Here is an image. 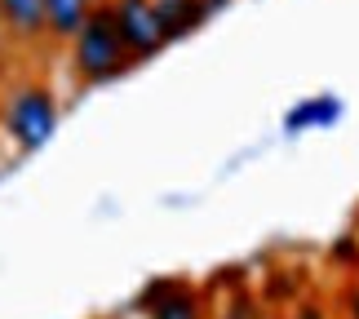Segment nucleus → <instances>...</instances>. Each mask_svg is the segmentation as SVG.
<instances>
[{
  "label": "nucleus",
  "mask_w": 359,
  "mask_h": 319,
  "mask_svg": "<svg viewBox=\"0 0 359 319\" xmlns=\"http://www.w3.org/2000/svg\"><path fill=\"white\" fill-rule=\"evenodd\" d=\"M0 27L22 45H40L45 36V5L40 0H0Z\"/></svg>",
  "instance_id": "39448f33"
},
{
  "label": "nucleus",
  "mask_w": 359,
  "mask_h": 319,
  "mask_svg": "<svg viewBox=\"0 0 359 319\" xmlns=\"http://www.w3.org/2000/svg\"><path fill=\"white\" fill-rule=\"evenodd\" d=\"M293 319H328V315H324L320 301H297V306H293Z\"/></svg>",
  "instance_id": "9d476101"
},
{
  "label": "nucleus",
  "mask_w": 359,
  "mask_h": 319,
  "mask_svg": "<svg viewBox=\"0 0 359 319\" xmlns=\"http://www.w3.org/2000/svg\"><path fill=\"white\" fill-rule=\"evenodd\" d=\"M67 62H72V76L85 89L111 85V80H120L133 67L129 49H124V40H120L111 0H98V5L89 9L85 27H80V32L72 36V45H67Z\"/></svg>",
  "instance_id": "f257e3e1"
},
{
  "label": "nucleus",
  "mask_w": 359,
  "mask_h": 319,
  "mask_svg": "<svg viewBox=\"0 0 359 319\" xmlns=\"http://www.w3.org/2000/svg\"><path fill=\"white\" fill-rule=\"evenodd\" d=\"M40 5H45V36L53 45H72V36L85 27L98 0H40Z\"/></svg>",
  "instance_id": "423d86ee"
},
{
  "label": "nucleus",
  "mask_w": 359,
  "mask_h": 319,
  "mask_svg": "<svg viewBox=\"0 0 359 319\" xmlns=\"http://www.w3.org/2000/svg\"><path fill=\"white\" fill-rule=\"evenodd\" d=\"M341 98H333V93H320V98H306L297 102L293 111L284 116V133H302V129H328V124L341 120Z\"/></svg>",
  "instance_id": "6e6552de"
},
{
  "label": "nucleus",
  "mask_w": 359,
  "mask_h": 319,
  "mask_svg": "<svg viewBox=\"0 0 359 319\" xmlns=\"http://www.w3.org/2000/svg\"><path fill=\"white\" fill-rule=\"evenodd\" d=\"M222 5H226V0H204V9H209V13H213V9H222Z\"/></svg>",
  "instance_id": "9b49d317"
},
{
  "label": "nucleus",
  "mask_w": 359,
  "mask_h": 319,
  "mask_svg": "<svg viewBox=\"0 0 359 319\" xmlns=\"http://www.w3.org/2000/svg\"><path fill=\"white\" fill-rule=\"evenodd\" d=\"M137 311L147 319H209L204 293L187 275H160L137 293Z\"/></svg>",
  "instance_id": "7ed1b4c3"
},
{
  "label": "nucleus",
  "mask_w": 359,
  "mask_h": 319,
  "mask_svg": "<svg viewBox=\"0 0 359 319\" xmlns=\"http://www.w3.org/2000/svg\"><path fill=\"white\" fill-rule=\"evenodd\" d=\"M111 13H116L120 40H124V49H129V58H133V62L156 58V53L169 45L151 0H111Z\"/></svg>",
  "instance_id": "20e7f679"
},
{
  "label": "nucleus",
  "mask_w": 359,
  "mask_h": 319,
  "mask_svg": "<svg viewBox=\"0 0 359 319\" xmlns=\"http://www.w3.org/2000/svg\"><path fill=\"white\" fill-rule=\"evenodd\" d=\"M58 120H62V102L45 80H18L0 93V129L22 156L45 147L58 129Z\"/></svg>",
  "instance_id": "f03ea898"
},
{
  "label": "nucleus",
  "mask_w": 359,
  "mask_h": 319,
  "mask_svg": "<svg viewBox=\"0 0 359 319\" xmlns=\"http://www.w3.org/2000/svg\"><path fill=\"white\" fill-rule=\"evenodd\" d=\"M341 306H346V319H359V280L341 288Z\"/></svg>",
  "instance_id": "1a4fd4ad"
},
{
  "label": "nucleus",
  "mask_w": 359,
  "mask_h": 319,
  "mask_svg": "<svg viewBox=\"0 0 359 319\" xmlns=\"http://www.w3.org/2000/svg\"><path fill=\"white\" fill-rule=\"evenodd\" d=\"M151 5H156V18H160L169 45H173V40H182V36H191L204 18H209L204 0H151Z\"/></svg>",
  "instance_id": "0eeeda50"
}]
</instances>
